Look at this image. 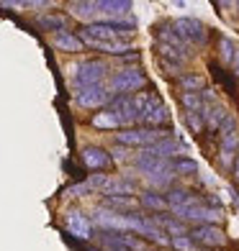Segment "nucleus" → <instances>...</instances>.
Instances as JSON below:
<instances>
[{
  "label": "nucleus",
  "mask_w": 239,
  "mask_h": 251,
  "mask_svg": "<svg viewBox=\"0 0 239 251\" xmlns=\"http://www.w3.org/2000/svg\"><path fill=\"white\" fill-rule=\"evenodd\" d=\"M232 72L239 77V49H237V54H234V59H232Z\"/></svg>",
  "instance_id": "c756f323"
},
{
  "label": "nucleus",
  "mask_w": 239,
  "mask_h": 251,
  "mask_svg": "<svg viewBox=\"0 0 239 251\" xmlns=\"http://www.w3.org/2000/svg\"><path fill=\"white\" fill-rule=\"evenodd\" d=\"M64 226H67V231H70L75 238H80V241L93 238V221H90L83 210H77V208H70L64 213Z\"/></svg>",
  "instance_id": "6e6552de"
},
{
  "label": "nucleus",
  "mask_w": 239,
  "mask_h": 251,
  "mask_svg": "<svg viewBox=\"0 0 239 251\" xmlns=\"http://www.w3.org/2000/svg\"><path fill=\"white\" fill-rule=\"evenodd\" d=\"M52 47L64 54H77V51H85V41L80 39V33L62 31V33H54L52 36Z\"/></svg>",
  "instance_id": "f3484780"
},
{
  "label": "nucleus",
  "mask_w": 239,
  "mask_h": 251,
  "mask_svg": "<svg viewBox=\"0 0 239 251\" xmlns=\"http://www.w3.org/2000/svg\"><path fill=\"white\" fill-rule=\"evenodd\" d=\"M139 202L144 205L147 210H154V215H157V213H162V210L167 208V200H165L162 195H157L154 190H147V192H142Z\"/></svg>",
  "instance_id": "aec40b11"
},
{
  "label": "nucleus",
  "mask_w": 239,
  "mask_h": 251,
  "mask_svg": "<svg viewBox=\"0 0 239 251\" xmlns=\"http://www.w3.org/2000/svg\"><path fill=\"white\" fill-rule=\"evenodd\" d=\"M103 195L106 198H134L136 195V182H131L123 175H108Z\"/></svg>",
  "instance_id": "ddd939ff"
},
{
  "label": "nucleus",
  "mask_w": 239,
  "mask_h": 251,
  "mask_svg": "<svg viewBox=\"0 0 239 251\" xmlns=\"http://www.w3.org/2000/svg\"><path fill=\"white\" fill-rule=\"evenodd\" d=\"M90 123L95 126V128H100V131H121L123 126H121V121H119V116L113 110H100V113H95L93 118H90Z\"/></svg>",
  "instance_id": "6ab92c4d"
},
{
  "label": "nucleus",
  "mask_w": 239,
  "mask_h": 251,
  "mask_svg": "<svg viewBox=\"0 0 239 251\" xmlns=\"http://www.w3.org/2000/svg\"><path fill=\"white\" fill-rule=\"evenodd\" d=\"M170 246H173L175 251H196L193 249V241H190V236H178L170 241Z\"/></svg>",
  "instance_id": "cd10ccee"
},
{
  "label": "nucleus",
  "mask_w": 239,
  "mask_h": 251,
  "mask_svg": "<svg viewBox=\"0 0 239 251\" xmlns=\"http://www.w3.org/2000/svg\"><path fill=\"white\" fill-rule=\"evenodd\" d=\"M111 251H113V249H111Z\"/></svg>",
  "instance_id": "473e14b6"
},
{
  "label": "nucleus",
  "mask_w": 239,
  "mask_h": 251,
  "mask_svg": "<svg viewBox=\"0 0 239 251\" xmlns=\"http://www.w3.org/2000/svg\"><path fill=\"white\" fill-rule=\"evenodd\" d=\"M113 95L108 93L106 85H95V87H83V90H75V105L83 108V110H100V108H108L111 105Z\"/></svg>",
  "instance_id": "39448f33"
},
{
  "label": "nucleus",
  "mask_w": 239,
  "mask_h": 251,
  "mask_svg": "<svg viewBox=\"0 0 239 251\" xmlns=\"http://www.w3.org/2000/svg\"><path fill=\"white\" fill-rule=\"evenodd\" d=\"M201 116H203V123H206V128L219 131V128H221V123L226 121V116H229V110H226L221 102L216 100V102H206V105H203Z\"/></svg>",
  "instance_id": "a211bd4d"
},
{
  "label": "nucleus",
  "mask_w": 239,
  "mask_h": 251,
  "mask_svg": "<svg viewBox=\"0 0 239 251\" xmlns=\"http://www.w3.org/2000/svg\"><path fill=\"white\" fill-rule=\"evenodd\" d=\"M131 8H134L131 0H98V10H100V18H103V21L129 18Z\"/></svg>",
  "instance_id": "4468645a"
},
{
  "label": "nucleus",
  "mask_w": 239,
  "mask_h": 251,
  "mask_svg": "<svg viewBox=\"0 0 239 251\" xmlns=\"http://www.w3.org/2000/svg\"><path fill=\"white\" fill-rule=\"evenodd\" d=\"M190 241L206 249H221L226 244V233L219 226H196L190 231Z\"/></svg>",
  "instance_id": "1a4fd4ad"
},
{
  "label": "nucleus",
  "mask_w": 239,
  "mask_h": 251,
  "mask_svg": "<svg viewBox=\"0 0 239 251\" xmlns=\"http://www.w3.org/2000/svg\"><path fill=\"white\" fill-rule=\"evenodd\" d=\"M67 10H70V18L83 21L85 26L103 21L100 18V10H98V0H75V3L67 5Z\"/></svg>",
  "instance_id": "f8f14e48"
},
{
  "label": "nucleus",
  "mask_w": 239,
  "mask_h": 251,
  "mask_svg": "<svg viewBox=\"0 0 239 251\" xmlns=\"http://www.w3.org/2000/svg\"><path fill=\"white\" fill-rule=\"evenodd\" d=\"M185 123H188V128H190L193 133H203V128H206V123H203L201 113H188V110H185Z\"/></svg>",
  "instance_id": "bb28decb"
},
{
  "label": "nucleus",
  "mask_w": 239,
  "mask_h": 251,
  "mask_svg": "<svg viewBox=\"0 0 239 251\" xmlns=\"http://www.w3.org/2000/svg\"><path fill=\"white\" fill-rule=\"evenodd\" d=\"M232 172H234V179L239 182V154H237V159H234V169H232Z\"/></svg>",
  "instance_id": "7c9ffc66"
},
{
  "label": "nucleus",
  "mask_w": 239,
  "mask_h": 251,
  "mask_svg": "<svg viewBox=\"0 0 239 251\" xmlns=\"http://www.w3.org/2000/svg\"><path fill=\"white\" fill-rule=\"evenodd\" d=\"M180 102H183V108L188 110V113H201L203 110V98H201V93H183L180 95Z\"/></svg>",
  "instance_id": "a878e982"
},
{
  "label": "nucleus",
  "mask_w": 239,
  "mask_h": 251,
  "mask_svg": "<svg viewBox=\"0 0 239 251\" xmlns=\"http://www.w3.org/2000/svg\"><path fill=\"white\" fill-rule=\"evenodd\" d=\"M113 162L111 159V151L103 149V146H85L83 149V164L93 172H103V169Z\"/></svg>",
  "instance_id": "dca6fc26"
},
{
  "label": "nucleus",
  "mask_w": 239,
  "mask_h": 251,
  "mask_svg": "<svg viewBox=\"0 0 239 251\" xmlns=\"http://www.w3.org/2000/svg\"><path fill=\"white\" fill-rule=\"evenodd\" d=\"M167 131L162 128H149V126H134V128H121L116 131V144L129 146V149H149V146L159 144L167 139Z\"/></svg>",
  "instance_id": "7ed1b4c3"
},
{
  "label": "nucleus",
  "mask_w": 239,
  "mask_h": 251,
  "mask_svg": "<svg viewBox=\"0 0 239 251\" xmlns=\"http://www.w3.org/2000/svg\"><path fill=\"white\" fill-rule=\"evenodd\" d=\"M147 85V75L139 70V67H123V70L111 72L108 77V93L116 98V95H136V90H142Z\"/></svg>",
  "instance_id": "20e7f679"
},
{
  "label": "nucleus",
  "mask_w": 239,
  "mask_h": 251,
  "mask_svg": "<svg viewBox=\"0 0 239 251\" xmlns=\"http://www.w3.org/2000/svg\"><path fill=\"white\" fill-rule=\"evenodd\" d=\"M134 156H136V151L129 149V146H121V144L111 146V159H113L116 164H131Z\"/></svg>",
  "instance_id": "393cba45"
},
{
  "label": "nucleus",
  "mask_w": 239,
  "mask_h": 251,
  "mask_svg": "<svg viewBox=\"0 0 239 251\" xmlns=\"http://www.w3.org/2000/svg\"><path fill=\"white\" fill-rule=\"evenodd\" d=\"M149 154H154V156H162V159H183L188 151H190V146L183 141V139H178V136H167V139H162L159 144H154V146H149L147 149Z\"/></svg>",
  "instance_id": "9d476101"
},
{
  "label": "nucleus",
  "mask_w": 239,
  "mask_h": 251,
  "mask_svg": "<svg viewBox=\"0 0 239 251\" xmlns=\"http://www.w3.org/2000/svg\"><path fill=\"white\" fill-rule=\"evenodd\" d=\"M170 108L165 105L162 100H159L157 95H147V102L142 108V123L149 126V128H159V126H167L170 123Z\"/></svg>",
  "instance_id": "0eeeda50"
},
{
  "label": "nucleus",
  "mask_w": 239,
  "mask_h": 251,
  "mask_svg": "<svg viewBox=\"0 0 239 251\" xmlns=\"http://www.w3.org/2000/svg\"><path fill=\"white\" fill-rule=\"evenodd\" d=\"M173 172L175 177H188V175H198V162L183 156V159H173Z\"/></svg>",
  "instance_id": "412c9836"
},
{
  "label": "nucleus",
  "mask_w": 239,
  "mask_h": 251,
  "mask_svg": "<svg viewBox=\"0 0 239 251\" xmlns=\"http://www.w3.org/2000/svg\"><path fill=\"white\" fill-rule=\"evenodd\" d=\"M178 85L183 87V93H201L203 90V77L201 75H180Z\"/></svg>",
  "instance_id": "b1692460"
},
{
  "label": "nucleus",
  "mask_w": 239,
  "mask_h": 251,
  "mask_svg": "<svg viewBox=\"0 0 239 251\" xmlns=\"http://www.w3.org/2000/svg\"><path fill=\"white\" fill-rule=\"evenodd\" d=\"M173 28L178 31V36L183 39L185 44H190V47H196V44H206V39H209V28L198 18L183 16V18L173 21Z\"/></svg>",
  "instance_id": "423d86ee"
},
{
  "label": "nucleus",
  "mask_w": 239,
  "mask_h": 251,
  "mask_svg": "<svg viewBox=\"0 0 239 251\" xmlns=\"http://www.w3.org/2000/svg\"><path fill=\"white\" fill-rule=\"evenodd\" d=\"M106 208H111V210H116V213H131V210H136V202L134 198H106Z\"/></svg>",
  "instance_id": "4be33fe9"
},
{
  "label": "nucleus",
  "mask_w": 239,
  "mask_h": 251,
  "mask_svg": "<svg viewBox=\"0 0 239 251\" xmlns=\"http://www.w3.org/2000/svg\"><path fill=\"white\" fill-rule=\"evenodd\" d=\"M237 49H239V47H237L229 36H221V39H219V59H221L226 67H232V59H234Z\"/></svg>",
  "instance_id": "5701e85b"
},
{
  "label": "nucleus",
  "mask_w": 239,
  "mask_h": 251,
  "mask_svg": "<svg viewBox=\"0 0 239 251\" xmlns=\"http://www.w3.org/2000/svg\"><path fill=\"white\" fill-rule=\"evenodd\" d=\"M149 251H170V249H149Z\"/></svg>",
  "instance_id": "2f4dec72"
},
{
  "label": "nucleus",
  "mask_w": 239,
  "mask_h": 251,
  "mask_svg": "<svg viewBox=\"0 0 239 251\" xmlns=\"http://www.w3.org/2000/svg\"><path fill=\"white\" fill-rule=\"evenodd\" d=\"M36 26L41 31H49L52 36L62 31H70V16L67 13H54V10H47V13L36 16Z\"/></svg>",
  "instance_id": "2eb2a0df"
},
{
  "label": "nucleus",
  "mask_w": 239,
  "mask_h": 251,
  "mask_svg": "<svg viewBox=\"0 0 239 251\" xmlns=\"http://www.w3.org/2000/svg\"><path fill=\"white\" fill-rule=\"evenodd\" d=\"M234 131H239V128H237V118H234L232 113H229V116H226V121L221 123L219 133H221V136H226V133H234Z\"/></svg>",
  "instance_id": "c85d7f7f"
},
{
  "label": "nucleus",
  "mask_w": 239,
  "mask_h": 251,
  "mask_svg": "<svg viewBox=\"0 0 239 251\" xmlns=\"http://www.w3.org/2000/svg\"><path fill=\"white\" fill-rule=\"evenodd\" d=\"M103 246L111 251H149L144 246V241L142 238H136V236H131V233H103Z\"/></svg>",
  "instance_id": "9b49d317"
},
{
  "label": "nucleus",
  "mask_w": 239,
  "mask_h": 251,
  "mask_svg": "<svg viewBox=\"0 0 239 251\" xmlns=\"http://www.w3.org/2000/svg\"><path fill=\"white\" fill-rule=\"evenodd\" d=\"M111 64L103 59H80L67 64V77H70L72 90H83V87H95V85H106L111 77Z\"/></svg>",
  "instance_id": "f257e3e1"
},
{
  "label": "nucleus",
  "mask_w": 239,
  "mask_h": 251,
  "mask_svg": "<svg viewBox=\"0 0 239 251\" xmlns=\"http://www.w3.org/2000/svg\"><path fill=\"white\" fill-rule=\"evenodd\" d=\"M136 31V21L121 18V21H100V24H90L80 31V39H93V41H129Z\"/></svg>",
  "instance_id": "f03ea898"
}]
</instances>
